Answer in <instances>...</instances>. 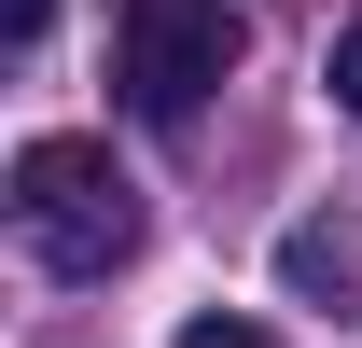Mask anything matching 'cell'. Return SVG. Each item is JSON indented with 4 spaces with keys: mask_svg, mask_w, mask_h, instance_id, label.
<instances>
[{
    "mask_svg": "<svg viewBox=\"0 0 362 348\" xmlns=\"http://www.w3.org/2000/svg\"><path fill=\"white\" fill-rule=\"evenodd\" d=\"M14 237L56 279H112L139 251V181L112 168V139H28L14 153Z\"/></svg>",
    "mask_w": 362,
    "mask_h": 348,
    "instance_id": "obj_1",
    "label": "cell"
},
{
    "mask_svg": "<svg viewBox=\"0 0 362 348\" xmlns=\"http://www.w3.org/2000/svg\"><path fill=\"white\" fill-rule=\"evenodd\" d=\"M237 70V14L223 0H112V84L139 126H195V98Z\"/></svg>",
    "mask_w": 362,
    "mask_h": 348,
    "instance_id": "obj_2",
    "label": "cell"
},
{
    "mask_svg": "<svg viewBox=\"0 0 362 348\" xmlns=\"http://www.w3.org/2000/svg\"><path fill=\"white\" fill-rule=\"evenodd\" d=\"M279 265H293V293H334V320H362V251H349V237H320V223H307Z\"/></svg>",
    "mask_w": 362,
    "mask_h": 348,
    "instance_id": "obj_3",
    "label": "cell"
},
{
    "mask_svg": "<svg viewBox=\"0 0 362 348\" xmlns=\"http://www.w3.org/2000/svg\"><path fill=\"white\" fill-rule=\"evenodd\" d=\"M320 84H334V112H362V14L334 28V56H320Z\"/></svg>",
    "mask_w": 362,
    "mask_h": 348,
    "instance_id": "obj_4",
    "label": "cell"
},
{
    "mask_svg": "<svg viewBox=\"0 0 362 348\" xmlns=\"http://www.w3.org/2000/svg\"><path fill=\"white\" fill-rule=\"evenodd\" d=\"M56 28V0H0V42H42Z\"/></svg>",
    "mask_w": 362,
    "mask_h": 348,
    "instance_id": "obj_5",
    "label": "cell"
},
{
    "mask_svg": "<svg viewBox=\"0 0 362 348\" xmlns=\"http://www.w3.org/2000/svg\"><path fill=\"white\" fill-rule=\"evenodd\" d=\"M181 348H265L251 320H181Z\"/></svg>",
    "mask_w": 362,
    "mask_h": 348,
    "instance_id": "obj_6",
    "label": "cell"
}]
</instances>
